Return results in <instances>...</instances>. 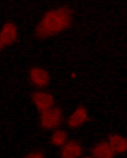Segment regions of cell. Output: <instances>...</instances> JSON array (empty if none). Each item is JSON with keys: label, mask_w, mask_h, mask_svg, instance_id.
<instances>
[{"label": "cell", "mask_w": 127, "mask_h": 158, "mask_svg": "<svg viewBox=\"0 0 127 158\" xmlns=\"http://www.w3.org/2000/svg\"><path fill=\"white\" fill-rule=\"evenodd\" d=\"M73 11L68 6H60L47 10L36 24L34 35L38 39L45 40L55 37L71 27Z\"/></svg>", "instance_id": "1"}, {"label": "cell", "mask_w": 127, "mask_h": 158, "mask_svg": "<svg viewBox=\"0 0 127 158\" xmlns=\"http://www.w3.org/2000/svg\"><path fill=\"white\" fill-rule=\"evenodd\" d=\"M64 121V113L59 106H53L51 109L41 113L39 116V125L43 130L52 131L59 128Z\"/></svg>", "instance_id": "2"}, {"label": "cell", "mask_w": 127, "mask_h": 158, "mask_svg": "<svg viewBox=\"0 0 127 158\" xmlns=\"http://www.w3.org/2000/svg\"><path fill=\"white\" fill-rule=\"evenodd\" d=\"M30 98L32 104L40 114L51 109L55 105V98L53 95L46 90H36L32 93Z\"/></svg>", "instance_id": "3"}, {"label": "cell", "mask_w": 127, "mask_h": 158, "mask_svg": "<svg viewBox=\"0 0 127 158\" xmlns=\"http://www.w3.org/2000/svg\"><path fill=\"white\" fill-rule=\"evenodd\" d=\"M28 80L31 84L37 89H44L50 83L51 76L46 69L34 66L31 67L28 71Z\"/></svg>", "instance_id": "4"}, {"label": "cell", "mask_w": 127, "mask_h": 158, "mask_svg": "<svg viewBox=\"0 0 127 158\" xmlns=\"http://www.w3.org/2000/svg\"><path fill=\"white\" fill-rule=\"evenodd\" d=\"M90 121L88 110L84 106H78L71 112L67 118V125L71 129L81 128L86 123Z\"/></svg>", "instance_id": "5"}, {"label": "cell", "mask_w": 127, "mask_h": 158, "mask_svg": "<svg viewBox=\"0 0 127 158\" xmlns=\"http://www.w3.org/2000/svg\"><path fill=\"white\" fill-rule=\"evenodd\" d=\"M18 27L12 21H7L0 28V39L5 47L11 46L18 39Z\"/></svg>", "instance_id": "6"}, {"label": "cell", "mask_w": 127, "mask_h": 158, "mask_svg": "<svg viewBox=\"0 0 127 158\" xmlns=\"http://www.w3.org/2000/svg\"><path fill=\"white\" fill-rule=\"evenodd\" d=\"M84 149L81 143L77 140L70 139L60 148V158H81Z\"/></svg>", "instance_id": "7"}, {"label": "cell", "mask_w": 127, "mask_h": 158, "mask_svg": "<svg viewBox=\"0 0 127 158\" xmlns=\"http://www.w3.org/2000/svg\"><path fill=\"white\" fill-rule=\"evenodd\" d=\"M107 142L115 154L122 155L127 153V138L118 133H112L108 135Z\"/></svg>", "instance_id": "8"}, {"label": "cell", "mask_w": 127, "mask_h": 158, "mask_svg": "<svg viewBox=\"0 0 127 158\" xmlns=\"http://www.w3.org/2000/svg\"><path fill=\"white\" fill-rule=\"evenodd\" d=\"M115 155L107 141L99 142L91 148V156L94 158H115Z\"/></svg>", "instance_id": "9"}, {"label": "cell", "mask_w": 127, "mask_h": 158, "mask_svg": "<svg viewBox=\"0 0 127 158\" xmlns=\"http://www.w3.org/2000/svg\"><path fill=\"white\" fill-rule=\"evenodd\" d=\"M68 135L65 130L57 128L54 130L50 136V143L55 147L61 148L68 141Z\"/></svg>", "instance_id": "10"}, {"label": "cell", "mask_w": 127, "mask_h": 158, "mask_svg": "<svg viewBox=\"0 0 127 158\" xmlns=\"http://www.w3.org/2000/svg\"><path fill=\"white\" fill-rule=\"evenodd\" d=\"M22 158H46V156L42 150H34L24 155Z\"/></svg>", "instance_id": "11"}, {"label": "cell", "mask_w": 127, "mask_h": 158, "mask_svg": "<svg viewBox=\"0 0 127 158\" xmlns=\"http://www.w3.org/2000/svg\"><path fill=\"white\" fill-rule=\"evenodd\" d=\"M4 48H5V46H4L3 43H2V41H1V39H0V52H2V50H3Z\"/></svg>", "instance_id": "12"}, {"label": "cell", "mask_w": 127, "mask_h": 158, "mask_svg": "<svg viewBox=\"0 0 127 158\" xmlns=\"http://www.w3.org/2000/svg\"><path fill=\"white\" fill-rule=\"evenodd\" d=\"M71 77H72V78H76V77H77L76 73H75V72L71 73Z\"/></svg>", "instance_id": "13"}, {"label": "cell", "mask_w": 127, "mask_h": 158, "mask_svg": "<svg viewBox=\"0 0 127 158\" xmlns=\"http://www.w3.org/2000/svg\"><path fill=\"white\" fill-rule=\"evenodd\" d=\"M82 158H94L93 156H83Z\"/></svg>", "instance_id": "14"}]
</instances>
